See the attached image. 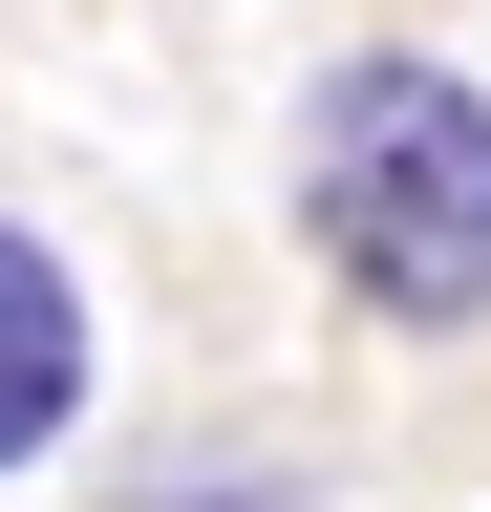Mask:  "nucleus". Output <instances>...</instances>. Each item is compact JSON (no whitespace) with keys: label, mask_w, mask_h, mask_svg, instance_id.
Segmentation results:
<instances>
[{"label":"nucleus","mask_w":491,"mask_h":512,"mask_svg":"<svg viewBox=\"0 0 491 512\" xmlns=\"http://www.w3.org/2000/svg\"><path fill=\"white\" fill-rule=\"evenodd\" d=\"M65 406H86V299H65L43 235H0V470L65 448Z\"/></svg>","instance_id":"f03ea898"},{"label":"nucleus","mask_w":491,"mask_h":512,"mask_svg":"<svg viewBox=\"0 0 491 512\" xmlns=\"http://www.w3.org/2000/svg\"><path fill=\"white\" fill-rule=\"evenodd\" d=\"M299 235L385 320H491V86L470 64H342L299 128Z\"/></svg>","instance_id":"f257e3e1"}]
</instances>
